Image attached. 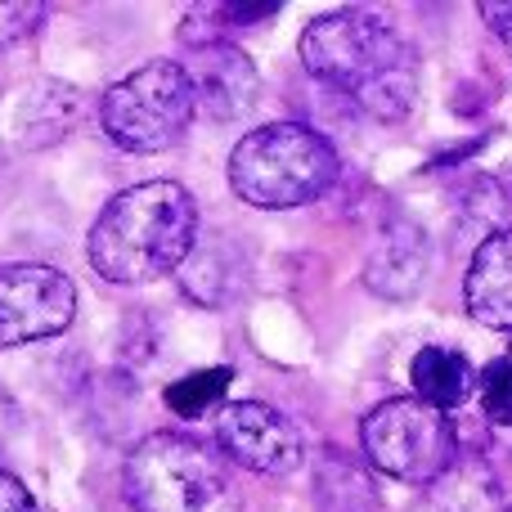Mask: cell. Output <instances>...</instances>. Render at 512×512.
<instances>
[{
    "label": "cell",
    "instance_id": "cell-8",
    "mask_svg": "<svg viewBox=\"0 0 512 512\" xmlns=\"http://www.w3.org/2000/svg\"><path fill=\"white\" fill-rule=\"evenodd\" d=\"M216 441H221L225 459L256 472V477H288L306 459V441H301L297 423L261 400H243V405L225 409L216 423Z\"/></svg>",
    "mask_w": 512,
    "mask_h": 512
},
{
    "label": "cell",
    "instance_id": "cell-5",
    "mask_svg": "<svg viewBox=\"0 0 512 512\" xmlns=\"http://www.w3.org/2000/svg\"><path fill=\"white\" fill-rule=\"evenodd\" d=\"M198 95L189 68L176 59H153L104 90L99 126L122 153H162L189 131Z\"/></svg>",
    "mask_w": 512,
    "mask_h": 512
},
{
    "label": "cell",
    "instance_id": "cell-20",
    "mask_svg": "<svg viewBox=\"0 0 512 512\" xmlns=\"http://www.w3.org/2000/svg\"><path fill=\"white\" fill-rule=\"evenodd\" d=\"M279 14V5H230V23L239 27V23H261V18H274Z\"/></svg>",
    "mask_w": 512,
    "mask_h": 512
},
{
    "label": "cell",
    "instance_id": "cell-1",
    "mask_svg": "<svg viewBox=\"0 0 512 512\" xmlns=\"http://www.w3.org/2000/svg\"><path fill=\"white\" fill-rule=\"evenodd\" d=\"M301 63L351 95L373 122H405L418 99V54L387 18L333 9L301 32Z\"/></svg>",
    "mask_w": 512,
    "mask_h": 512
},
{
    "label": "cell",
    "instance_id": "cell-16",
    "mask_svg": "<svg viewBox=\"0 0 512 512\" xmlns=\"http://www.w3.org/2000/svg\"><path fill=\"white\" fill-rule=\"evenodd\" d=\"M225 27L230 23V5H189L185 23H180V41L189 50H207V45H225Z\"/></svg>",
    "mask_w": 512,
    "mask_h": 512
},
{
    "label": "cell",
    "instance_id": "cell-7",
    "mask_svg": "<svg viewBox=\"0 0 512 512\" xmlns=\"http://www.w3.org/2000/svg\"><path fill=\"white\" fill-rule=\"evenodd\" d=\"M77 288L54 265H0V351L41 342L72 324Z\"/></svg>",
    "mask_w": 512,
    "mask_h": 512
},
{
    "label": "cell",
    "instance_id": "cell-19",
    "mask_svg": "<svg viewBox=\"0 0 512 512\" xmlns=\"http://www.w3.org/2000/svg\"><path fill=\"white\" fill-rule=\"evenodd\" d=\"M481 18L495 27V36L504 41V50L512 59V5H504V0H486V5H481Z\"/></svg>",
    "mask_w": 512,
    "mask_h": 512
},
{
    "label": "cell",
    "instance_id": "cell-3",
    "mask_svg": "<svg viewBox=\"0 0 512 512\" xmlns=\"http://www.w3.org/2000/svg\"><path fill=\"white\" fill-rule=\"evenodd\" d=\"M337 171V149L301 122L256 126L230 153V189L261 212L315 203L333 189Z\"/></svg>",
    "mask_w": 512,
    "mask_h": 512
},
{
    "label": "cell",
    "instance_id": "cell-6",
    "mask_svg": "<svg viewBox=\"0 0 512 512\" xmlns=\"http://www.w3.org/2000/svg\"><path fill=\"white\" fill-rule=\"evenodd\" d=\"M364 454L378 472L405 486H436L454 472V454H459V436L445 409L427 405L418 396H396L369 409L360 427Z\"/></svg>",
    "mask_w": 512,
    "mask_h": 512
},
{
    "label": "cell",
    "instance_id": "cell-13",
    "mask_svg": "<svg viewBox=\"0 0 512 512\" xmlns=\"http://www.w3.org/2000/svg\"><path fill=\"white\" fill-rule=\"evenodd\" d=\"M319 508L324 512H382L378 495H373V481L355 463L337 459V450H328L324 472H319Z\"/></svg>",
    "mask_w": 512,
    "mask_h": 512
},
{
    "label": "cell",
    "instance_id": "cell-10",
    "mask_svg": "<svg viewBox=\"0 0 512 512\" xmlns=\"http://www.w3.org/2000/svg\"><path fill=\"white\" fill-rule=\"evenodd\" d=\"M427 279V234L414 221H387L364 261V283L369 292L387 301H409Z\"/></svg>",
    "mask_w": 512,
    "mask_h": 512
},
{
    "label": "cell",
    "instance_id": "cell-21",
    "mask_svg": "<svg viewBox=\"0 0 512 512\" xmlns=\"http://www.w3.org/2000/svg\"><path fill=\"white\" fill-rule=\"evenodd\" d=\"M508 512H512V508H508Z\"/></svg>",
    "mask_w": 512,
    "mask_h": 512
},
{
    "label": "cell",
    "instance_id": "cell-4",
    "mask_svg": "<svg viewBox=\"0 0 512 512\" xmlns=\"http://www.w3.org/2000/svg\"><path fill=\"white\" fill-rule=\"evenodd\" d=\"M122 481L135 512H243V490L225 454L185 432L144 436Z\"/></svg>",
    "mask_w": 512,
    "mask_h": 512
},
{
    "label": "cell",
    "instance_id": "cell-9",
    "mask_svg": "<svg viewBox=\"0 0 512 512\" xmlns=\"http://www.w3.org/2000/svg\"><path fill=\"white\" fill-rule=\"evenodd\" d=\"M189 81L198 95V113L212 122H239L243 113H252L256 95H261V77H256L252 59L234 45H207L194 50V59L185 63Z\"/></svg>",
    "mask_w": 512,
    "mask_h": 512
},
{
    "label": "cell",
    "instance_id": "cell-17",
    "mask_svg": "<svg viewBox=\"0 0 512 512\" xmlns=\"http://www.w3.org/2000/svg\"><path fill=\"white\" fill-rule=\"evenodd\" d=\"M41 18H45L41 0H0V50L27 41L41 27Z\"/></svg>",
    "mask_w": 512,
    "mask_h": 512
},
{
    "label": "cell",
    "instance_id": "cell-18",
    "mask_svg": "<svg viewBox=\"0 0 512 512\" xmlns=\"http://www.w3.org/2000/svg\"><path fill=\"white\" fill-rule=\"evenodd\" d=\"M0 512H41V508H36V499L27 495L23 481L0 472Z\"/></svg>",
    "mask_w": 512,
    "mask_h": 512
},
{
    "label": "cell",
    "instance_id": "cell-15",
    "mask_svg": "<svg viewBox=\"0 0 512 512\" xmlns=\"http://www.w3.org/2000/svg\"><path fill=\"white\" fill-rule=\"evenodd\" d=\"M477 391H481V409H486L490 423L512 427V355H504V360H495V364L481 369Z\"/></svg>",
    "mask_w": 512,
    "mask_h": 512
},
{
    "label": "cell",
    "instance_id": "cell-2",
    "mask_svg": "<svg viewBox=\"0 0 512 512\" xmlns=\"http://www.w3.org/2000/svg\"><path fill=\"white\" fill-rule=\"evenodd\" d=\"M198 239V203L176 180L122 189L90 230V265L108 283H149L180 270Z\"/></svg>",
    "mask_w": 512,
    "mask_h": 512
},
{
    "label": "cell",
    "instance_id": "cell-12",
    "mask_svg": "<svg viewBox=\"0 0 512 512\" xmlns=\"http://www.w3.org/2000/svg\"><path fill=\"white\" fill-rule=\"evenodd\" d=\"M409 382H414L418 400H427L436 409H454L472 396V387L481 378L468 364V355H459L454 346H423L409 364Z\"/></svg>",
    "mask_w": 512,
    "mask_h": 512
},
{
    "label": "cell",
    "instance_id": "cell-11",
    "mask_svg": "<svg viewBox=\"0 0 512 512\" xmlns=\"http://www.w3.org/2000/svg\"><path fill=\"white\" fill-rule=\"evenodd\" d=\"M463 301L477 324L512 333V230H495L477 248L463 279Z\"/></svg>",
    "mask_w": 512,
    "mask_h": 512
},
{
    "label": "cell",
    "instance_id": "cell-14",
    "mask_svg": "<svg viewBox=\"0 0 512 512\" xmlns=\"http://www.w3.org/2000/svg\"><path fill=\"white\" fill-rule=\"evenodd\" d=\"M230 378H234V373L225 369V364L189 373V378H180V382H171V387H167V409H171V414H180V418H203L207 409H216L225 400Z\"/></svg>",
    "mask_w": 512,
    "mask_h": 512
}]
</instances>
